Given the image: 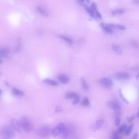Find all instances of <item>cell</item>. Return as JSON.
<instances>
[{"mask_svg": "<svg viewBox=\"0 0 139 139\" xmlns=\"http://www.w3.org/2000/svg\"><path fill=\"white\" fill-rule=\"evenodd\" d=\"M108 106L113 110L115 117H120L121 111V107L119 103L116 101H111L107 103Z\"/></svg>", "mask_w": 139, "mask_h": 139, "instance_id": "6da1fadb", "label": "cell"}, {"mask_svg": "<svg viewBox=\"0 0 139 139\" xmlns=\"http://www.w3.org/2000/svg\"><path fill=\"white\" fill-rule=\"evenodd\" d=\"M0 135L6 138H13L15 136V131L11 127L6 126L0 130Z\"/></svg>", "mask_w": 139, "mask_h": 139, "instance_id": "7a4b0ae2", "label": "cell"}, {"mask_svg": "<svg viewBox=\"0 0 139 139\" xmlns=\"http://www.w3.org/2000/svg\"><path fill=\"white\" fill-rule=\"evenodd\" d=\"M66 126L64 123L61 122L52 129L51 133L54 137H58L61 135L65 130Z\"/></svg>", "mask_w": 139, "mask_h": 139, "instance_id": "3957f363", "label": "cell"}, {"mask_svg": "<svg viewBox=\"0 0 139 139\" xmlns=\"http://www.w3.org/2000/svg\"><path fill=\"white\" fill-rule=\"evenodd\" d=\"M19 121L21 128L23 130L28 132L31 131L32 128V125L31 122L27 118L22 117Z\"/></svg>", "mask_w": 139, "mask_h": 139, "instance_id": "277c9868", "label": "cell"}, {"mask_svg": "<svg viewBox=\"0 0 139 139\" xmlns=\"http://www.w3.org/2000/svg\"><path fill=\"white\" fill-rule=\"evenodd\" d=\"M50 128L47 126H44L39 129L38 131L39 135L43 137H47L51 133Z\"/></svg>", "mask_w": 139, "mask_h": 139, "instance_id": "5b68a950", "label": "cell"}, {"mask_svg": "<svg viewBox=\"0 0 139 139\" xmlns=\"http://www.w3.org/2000/svg\"><path fill=\"white\" fill-rule=\"evenodd\" d=\"M115 78L119 80H128L130 78V76L126 73L119 72L116 73L114 75Z\"/></svg>", "mask_w": 139, "mask_h": 139, "instance_id": "8992f818", "label": "cell"}, {"mask_svg": "<svg viewBox=\"0 0 139 139\" xmlns=\"http://www.w3.org/2000/svg\"><path fill=\"white\" fill-rule=\"evenodd\" d=\"M99 82L102 86L107 88H111L113 85L112 81L110 79L107 78H102Z\"/></svg>", "mask_w": 139, "mask_h": 139, "instance_id": "52a82bcc", "label": "cell"}, {"mask_svg": "<svg viewBox=\"0 0 139 139\" xmlns=\"http://www.w3.org/2000/svg\"><path fill=\"white\" fill-rule=\"evenodd\" d=\"M11 127L18 133H20L21 131L22 128L19 122L14 118L12 119L11 121Z\"/></svg>", "mask_w": 139, "mask_h": 139, "instance_id": "ba28073f", "label": "cell"}, {"mask_svg": "<svg viewBox=\"0 0 139 139\" xmlns=\"http://www.w3.org/2000/svg\"><path fill=\"white\" fill-rule=\"evenodd\" d=\"M58 80L63 84H67L70 81L69 78L66 75L62 74L58 75L57 76Z\"/></svg>", "mask_w": 139, "mask_h": 139, "instance_id": "9c48e42d", "label": "cell"}, {"mask_svg": "<svg viewBox=\"0 0 139 139\" xmlns=\"http://www.w3.org/2000/svg\"><path fill=\"white\" fill-rule=\"evenodd\" d=\"M91 8L93 10L95 16L96 15L98 18L101 19L102 16L100 13L98 11L96 3L95 2H92L91 5Z\"/></svg>", "mask_w": 139, "mask_h": 139, "instance_id": "30bf717a", "label": "cell"}, {"mask_svg": "<svg viewBox=\"0 0 139 139\" xmlns=\"http://www.w3.org/2000/svg\"><path fill=\"white\" fill-rule=\"evenodd\" d=\"M79 96L78 94L76 93L69 92L66 93L65 95V98L67 100L74 99Z\"/></svg>", "mask_w": 139, "mask_h": 139, "instance_id": "8fae6325", "label": "cell"}, {"mask_svg": "<svg viewBox=\"0 0 139 139\" xmlns=\"http://www.w3.org/2000/svg\"><path fill=\"white\" fill-rule=\"evenodd\" d=\"M43 82L44 83L53 86H57L58 85V83L57 81L49 79H44L43 81Z\"/></svg>", "mask_w": 139, "mask_h": 139, "instance_id": "7c38bea8", "label": "cell"}, {"mask_svg": "<svg viewBox=\"0 0 139 139\" xmlns=\"http://www.w3.org/2000/svg\"><path fill=\"white\" fill-rule=\"evenodd\" d=\"M100 26L102 29L105 32L110 34H111L113 33V31L112 29L108 27L106 25L103 23H101Z\"/></svg>", "mask_w": 139, "mask_h": 139, "instance_id": "4fadbf2b", "label": "cell"}, {"mask_svg": "<svg viewBox=\"0 0 139 139\" xmlns=\"http://www.w3.org/2000/svg\"><path fill=\"white\" fill-rule=\"evenodd\" d=\"M112 49L117 54L119 55L122 54V51L118 46L115 44H113L112 45Z\"/></svg>", "mask_w": 139, "mask_h": 139, "instance_id": "5bb4252c", "label": "cell"}, {"mask_svg": "<svg viewBox=\"0 0 139 139\" xmlns=\"http://www.w3.org/2000/svg\"><path fill=\"white\" fill-rule=\"evenodd\" d=\"M12 91L13 94L19 96H22L24 94V92L16 88H13Z\"/></svg>", "mask_w": 139, "mask_h": 139, "instance_id": "9a60e30c", "label": "cell"}, {"mask_svg": "<svg viewBox=\"0 0 139 139\" xmlns=\"http://www.w3.org/2000/svg\"><path fill=\"white\" fill-rule=\"evenodd\" d=\"M70 134L68 128L66 127L65 130L61 134V139H68Z\"/></svg>", "mask_w": 139, "mask_h": 139, "instance_id": "2e32d148", "label": "cell"}, {"mask_svg": "<svg viewBox=\"0 0 139 139\" xmlns=\"http://www.w3.org/2000/svg\"><path fill=\"white\" fill-rule=\"evenodd\" d=\"M104 123V121L102 119L98 120L95 122V128L98 129L100 128L103 125Z\"/></svg>", "mask_w": 139, "mask_h": 139, "instance_id": "e0dca14e", "label": "cell"}, {"mask_svg": "<svg viewBox=\"0 0 139 139\" xmlns=\"http://www.w3.org/2000/svg\"><path fill=\"white\" fill-rule=\"evenodd\" d=\"M134 126V125L133 124H131L127 127L125 131V133L127 136H128L130 135L132 131Z\"/></svg>", "mask_w": 139, "mask_h": 139, "instance_id": "ac0fdd59", "label": "cell"}, {"mask_svg": "<svg viewBox=\"0 0 139 139\" xmlns=\"http://www.w3.org/2000/svg\"><path fill=\"white\" fill-rule=\"evenodd\" d=\"M127 127V125L124 124L122 125L119 127L117 130V132L119 134L122 133L125 131Z\"/></svg>", "mask_w": 139, "mask_h": 139, "instance_id": "d6986e66", "label": "cell"}, {"mask_svg": "<svg viewBox=\"0 0 139 139\" xmlns=\"http://www.w3.org/2000/svg\"><path fill=\"white\" fill-rule=\"evenodd\" d=\"M81 82L83 88L86 91H88L89 90V87L86 82L84 78H82L81 79Z\"/></svg>", "mask_w": 139, "mask_h": 139, "instance_id": "ffe728a7", "label": "cell"}, {"mask_svg": "<svg viewBox=\"0 0 139 139\" xmlns=\"http://www.w3.org/2000/svg\"><path fill=\"white\" fill-rule=\"evenodd\" d=\"M82 105L84 107H88L90 105V102L87 97H86L83 100L82 103Z\"/></svg>", "mask_w": 139, "mask_h": 139, "instance_id": "44dd1931", "label": "cell"}, {"mask_svg": "<svg viewBox=\"0 0 139 139\" xmlns=\"http://www.w3.org/2000/svg\"><path fill=\"white\" fill-rule=\"evenodd\" d=\"M59 37L69 44H71L73 42L72 40L70 38L66 37V36L63 35H60L59 36Z\"/></svg>", "mask_w": 139, "mask_h": 139, "instance_id": "7402d4cb", "label": "cell"}, {"mask_svg": "<svg viewBox=\"0 0 139 139\" xmlns=\"http://www.w3.org/2000/svg\"><path fill=\"white\" fill-rule=\"evenodd\" d=\"M36 9L38 12L40 13L42 15L46 17H47L48 16V14L44 10V9L41 7L40 6H37Z\"/></svg>", "mask_w": 139, "mask_h": 139, "instance_id": "603a6c76", "label": "cell"}, {"mask_svg": "<svg viewBox=\"0 0 139 139\" xmlns=\"http://www.w3.org/2000/svg\"><path fill=\"white\" fill-rule=\"evenodd\" d=\"M8 49H4L0 50V55H1L4 57H7L8 56Z\"/></svg>", "mask_w": 139, "mask_h": 139, "instance_id": "cb8c5ba5", "label": "cell"}, {"mask_svg": "<svg viewBox=\"0 0 139 139\" xmlns=\"http://www.w3.org/2000/svg\"><path fill=\"white\" fill-rule=\"evenodd\" d=\"M124 12V10L122 9H119L112 11V15H115L116 14H123Z\"/></svg>", "mask_w": 139, "mask_h": 139, "instance_id": "d4e9b609", "label": "cell"}, {"mask_svg": "<svg viewBox=\"0 0 139 139\" xmlns=\"http://www.w3.org/2000/svg\"><path fill=\"white\" fill-rule=\"evenodd\" d=\"M117 131H114L112 134V139H120V136Z\"/></svg>", "mask_w": 139, "mask_h": 139, "instance_id": "484cf974", "label": "cell"}, {"mask_svg": "<svg viewBox=\"0 0 139 139\" xmlns=\"http://www.w3.org/2000/svg\"><path fill=\"white\" fill-rule=\"evenodd\" d=\"M115 28H116L121 30H125L126 29V28L124 26L119 24L115 25Z\"/></svg>", "mask_w": 139, "mask_h": 139, "instance_id": "4316f807", "label": "cell"}, {"mask_svg": "<svg viewBox=\"0 0 139 139\" xmlns=\"http://www.w3.org/2000/svg\"><path fill=\"white\" fill-rule=\"evenodd\" d=\"M121 119L120 117H117L115 118V124L116 126H118L120 125L121 122Z\"/></svg>", "mask_w": 139, "mask_h": 139, "instance_id": "83f0119b", "label": "cell"}, {"mask_svg": "<svg viewBox=\"0 0 139 139\" xmlns=\"http://www.w3.org/2000/svg\"><path fill=\"white\" fill-rule=\"evenodd\" d=\"M119 93L120 96L121 97V99H122V100H123L125 102V103L127 104H128V101L124 97V96L123 94H122L121 91V90H119Z\"/></svg>", "mask_w": 139, "mask_h": 139, "instance_id": "f1b7e54d", "label": "cell"}, {"mask_svg": "<svg viewBox=\"0 0 139 139\" xmlns=\"http://www.w3.org/2000/svg\"><path fill=\"white\" fill-rule=\"evenodd\" d=\"M62 108L61 107L57 106L55 108V113H57L62 112Z\"/></svg>", "mask_w": 139, "mask_h": 139, "instance_id": "f546056e", "label": "cell"}, {"mask_svg": "<svg viewBox=\"0 0 139 139\" xmlns=\"http://www.w3.org/2000/svg\"><path fill=\"white\" fill-rule=\"evenodd\" d=\"M134 119L135 116L133 115L131 116V117H128L127 118V122L128 123H130L134 120Z\"/></svg>", "mask_w": 139, "mask_h": 139, "instance_id": "4dcf8cb0", "label": "cell"}, {"mask_svg": "<svg viewBox=\"0 0 139 139\" xmlns=\"http://www.w3.org/2000/svg\"><path fill=\"white\" fill-rule=\"evenodd\" d=\"M79 100H80V98L79 96H78L76 97V98L74 99V100L72 102V104L73 105H75L78 103Z\"/></svg>", "mask_w": 139, "mask_h": 139, "instance_id": "1f68e13d", "label": "cell"}, {"mask_svg": "<svg viewBox=\"0 0 139 139\" xmlns=\"http://www.w3.org/2000/svg\"><path fill=\"white\" fill-rule=\"evenodd\" d=\"M131 44L134 47L137 48L138 47V44L136 41H132L131 42Z\"/></svg>", "mask_w": 139, "mask_h": 139, "instance_id": "d6a6232c", "label": "cell"}, {"mask_svg": "<svg viewBox=\"0 0 139 139\" xmlns=\"http://www.w3.org/2000/svg\"><path fill=\"white\" fill-rule=\"evenodd\" d=\"M133 139H138V135L137 133L134 134L133 138Z\"/></svg>", "mask_w": 139, "mask_h": 139, "instance_id": "836d02e7", "label": "cell"}, {"mask_svg": "<svg viewBox=\"0 0 139 139\" xmlns=\"http://www.w3.org/2000/svg\"><path fill=\"white\" fill-rule=\"evenodd\" d=\"M5 83L6 85V86H7V87H10V86L9 84H8V82H7V81H5Z\"/></svg>", "mask_w": 139, "mask_h": 139, "instance_id": "e575fe53", "label": "cell"}, {"mask_svg": "<svg viewBox=\"0 0 139 139\" xmlns=\"http://www.w3.org/2000/svg\"><path fill=\"white\" fill-rule=\"evenodd\" d=\"M133 1L135 3H139V1H138H138H137V0H135V1Z\"/></svg>", "mask_w": 139, "mask_h": 139, "instance_id": "d590c367", "label": "cell"}, {"mask_svg": "<svg viewBox=\"0 0 139 139\" xmlns=\"http://www.w3.org/2000/svg\"><path fill=\"white\" fill-rule=\"evenodd\" d=\"M136 116L137 118H139V112L138 111L137 112V113L136 115Z\"/></svg>", "mask_w": 139, "mask_h": 139, "instance_id": "8d00e7d4", "label": "cell"}, {"mask_svg": "<svg viewBox=\"0 0 139 139\" xmlns=\"http://www.w3.org/2000/svg\"><path fill=\"white\" fill-rule=\"evenodd\" d=\"M1 55H0V64H2L3 63V62L1 58Z\"/></svg>", "mask_w": 139, "mask_h": 139, "instance_id": "74e56055", "label": "cell"}, {"mask_svg": "<svg viewBox=\"0 0 139 139\" xmlns=\"http://www.w3.org/2000/svg\"><path fill=\"white\" fill-rule=\"evenodd\" d=\"M136 78H137V79H138L139 78V74H138L136 76Z\"/></svg>", "mask_w": 139, "mask_h": 139, "instance_id": "f35d334b", "label": "cell"}, {"mask_svg": "<svg viewBox=\"0 0 139 139\" xmlns=\"http://www.w3.org/2000/svg\"><path fill=\"white\" fill-rule=\"evenodd\" d=\"M2 91L1 90H0V95H1L2 94Z\"/></svg>", "mask_w": 139, "mask_h": 139, "instance_id": "ab89813d", "label": "cell"}, {"mask_svg": "<svg viewBox=\"0 0 139 139\" xmlns=\"http://www.w3.org/2000/svg\"><path fill=\"white\" fill-rule=\"evenodd\" d=\"M2 75V73L1 72H0V76Z\"/></svg>", "mask_w": 139, "mask_h": 139, "instance_id": "60d3db41", "label": "cell"}, {"mask_svg": "<svg viewBox=\"0 0 139 139\" xmlns=\"http://www.w3.org/2000/svg\"><path fill=\"white\" fill-rule=\"evenodd\" d=\"M8 139V138H5V139Z\"/></svg>", "mask_w": 139, "mask_h": 139, "instance_id": "b9f144b4", "label": "cell"}]
</instances>
